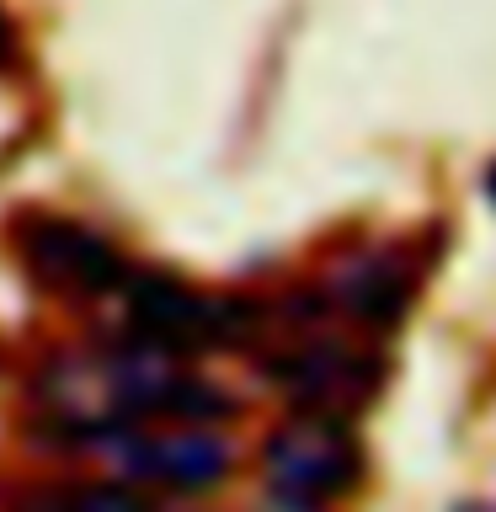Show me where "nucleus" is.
Segmentation results:
<instances>
[{
    "instance_id": "6",
    "label": "nucleus",
    "mask_w": 496,
    "mask_h": 512,
    "mask_svg": "<svg viewBox=\"0 0 496 512\" xmlns=\"http://www.w3.org/2000/svg\"><path fill=\"white\" fill-rule=\"evenodd\" d=\"M11 54H16V38H11L6 16H0V64H11Z\"/></svg>"
},
{
    "instance_id": "4",
    "label": "nucleus",
    "mask_w": 496,
    "mask_h": 512,
    "mask_svg": "<svg viewBox=\"0 0 496 512\" xmlns=\"http://www.w3.org/2000/svg\"><path fill=\"white\" fill-rule=\"evenodd\" d=\"M411 288H416V272L400 262V251H374V256H358V262H347L336 272V283H331L336 304L331 310L358 320L368 331H384L406 315Z\"/></svg>"
},
{
    "instance_id": "3",
    "label": "nucleus",
    "mask_w": 496,
    "mask_h": 512,
    "mask_svg": "<svg viewBox=\"0 0 496 512\" xmlns=\"http://www.w3.org/2000/svg\"><path fill=\"white\" fill-rule=\"evenodd\" d=\"M22 256L43 278V288L75 299H107L128 278V262L96 230H80L70 219H32L22 230Z\"/></svg>"
},
{
    "instance_id": "2",
    "label": "nucleus",
    "mask_w": 496,
    "mask_h": 512,
    "mask_svg": "<svg viewBox=\"0 0 496 512\" xmlns=\"http://www.w3.org/2000/svg\"><path fill=\"white\" fill-rule=\"evenodd\" d=\"M112 459L123 480H144V486H171V491H203L219 486L235 464V448L224 432L208 427H176V432H118V438L96 443Z\"/></svg>"
},
{
    "instance_id": "1",
    "label": "nucleus",
    "mask_w": 496,
    "mask_h": 512,
    "mask_svg": "<svg viewBox=\"0 0 496 512\" xmlns=\"http://www.w3.org/2000/svg\"><path fill=\"white\" fill-rule=\"evenodd\" d=\"M363 470L358 438H352L347 416H315L304 411L299 422H288L278 438L267 443V486L283 507H326L331 496H342Z\"/></svg>"
},
{
    "instance_id": "5",
    "label": "nucleus",
    "mask_w": 496,
    "mask_h": 512,
    "mask_svg": "<svg viewBox=\"0 0 496 512\" xmlns=\"http://www.w3.org/2000/svg\"><path fill=\"white\" fill-rule=\"evenodd\" d=\"M22 512H155L128 486H54L38 491Z\"/></svg>"
}]
</instances>
